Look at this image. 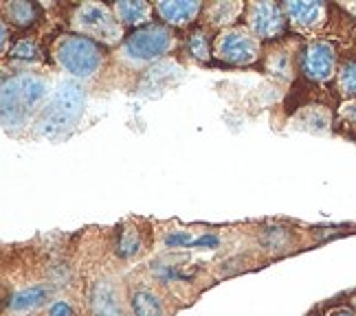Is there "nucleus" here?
I'll return each instance as SVG.
<instances>
[{
	"label": "nucleus",
	"mask_w": 356,
	"mask_h": 316,
	"mask_svg": "<svg viewBox=\"0 0 356 316\" xmlns=\"http://www.w3.org/2000/svg\"><path fill=\"white\" fill-rule=\"evenodd\" d=\"M51 86L44 77L22 73L3 81V126L9 132L20 130L49 97Z\"/></svg>",
	"instance_id": "f257e3e1"
},
{
	"label": "nucleus",
	"mask_w": 356,
	"mask_h": 316,
	"mask_svg": "<svg viewBox=\"0 0 356 316\" xmlns=\"http://www.w3.org/2000/svg\"><path fill=\"white\" fill-rule=\"evenodd\" d=\"M86 94L77 81H62L58 90L51 94L49 103L42 108L35 121V134L47 139H60L71 132L81 115H84Z\"/></svg>",
	"instance_id": "f03ea898"
},
{
	"label": "nucleus",
	"mask_w": 356,
	"mask_h": 316,
	"mask_svg": "<svg viewBox=\"0 0 356 316\" xmlns=\"http://www.w3.org/2000/svg\"><path fill=\"white\" fill-rule=\"evenodd\" d=\"M56 60L64 71L71 73L73 77L88 79L97 73V68L102 66L104 53L95 40L79 35V33H71V35H62L58 40Z\"/></svg>",
	"instance_id": "7ed1b4c3"
},
{
	"label": "nucleus",
	"mask_w": 356,
	"mask_h": 316,
	"mask_svg": "<svg viewBox=\"0 0 356 316\" xmlns=\"http://www.w3.org/2000/svg\"><path fill=\"white\" fill-rule=\"evenodd\" d=\"M73 26L79 35L99 40L104 44H115L121 40V22L117 20L115 11L102 3L79 5L73 13Z\"/></svg>",
	"instance_id": "20e7f679"
},
{
	"label": "nucleus",
	"mask_w": 356,
	"mask_h": 316,
	"mask_svg": "<svg viewBox=\"0 0 356 316\" xmlns=\"http://www.w3.org/2000/svg\"><path fill=\"white\" fill-rule=\"evenodd\" d=\"M174 44V35L163 24H145L123 42V55L132 62H154Z\"/></svg>",
	"instance_id": "39448f33"
},
{
	"label": "nucleus",
	"mask_w": 356,
	"mask_h": 316,
	"mask_svg": "<svg viewBox=\"0 0 356 316\" xmlns=\"http://www.w3.org/2000/svg\"><path fill=\"white\" fill-rule=\"evenodd\" d=\"M259 44L246 29H227L216 40V55L229 64H251L257 58Z\"/></svg>",
	"instance_id": "423d86ee"
},
{
	"label": "nucleus",
	"mask_w": 356,
	"mask_h": 316,
	"mask_svg": "<svg viewBox=\"0 0 356 316\" xmlns=\"http://www.w3.org/2000/svg\"><path fill=\"white\" fill-rule=\"evenodd\" d=\"M337 66V51L330 42L325 40H314L306 47L304 53V75L312 81H327L334 75Z\"/></svg>",
	"instance_id": "0eeeda50"
},
{
	"label": "nucleus",
	"mask_w": 356,
	"mask_h": 316,
	"mask_svg": "<svg viewBox=\"0 0 356 316\" xmlns=\"http://www.w3.org/2000/svg\"><path fill=\"white\" fill-rule=\"evenodd\" d=\"M249 29L257 38H275L284 31V7L273 3H253L249 7Z\"/></svg>",
	"instance_id": "6e6552de"
},
{
	"label": "nucleus",
	"mask_w": 356,
	"mask_h": 316,
	"mask_svg": "<svg viewBox=\"0 0 356 316\" xmlns=\"http://www.w3.org/2000/svg\"><path fill=\"white\" fill-rule=\"evenodd\" d=\"M90 308H92L95 316H126L117 288L113 281H108V279H102L92 285Z\"/></svg>",
	"instance_id": "1a4fd4ad"
},
{
	"label": "nucleus",
	"mask_w": 356,
	"mask_h": 316,
	"mask_svg": "<svg viewBox=\"0 0 356 316\" xmlns=\"http://www.w3.org/2000/svg\"><path fill=\"white\" fill-rule=\"evenodd\" d=\"M284 13L293 20V24L301 26V29H314L323 22L325 7L323 3H304V0H295V3H286Z\"/></svg>",
	"instance_id": "9d476101"
},
{
	"label": "nucleus",
	"mask_w": 356,
	"mask_h": 316,
	"mask_svg": "<svg viewBox=\"0 0 356 316\" xmlns=\"http://www.w3.org/2000/svg\"><path fill=\"white\" fill-rule=\"evenodd\" d=\"M51 290L47 285H29V288H22V290L13 292L7 301V308L13 314H26V312H33L38 308H42L47 301H49Z\"/></svg>",
	"instance_id": "9b49d317"
},
{
	"label": "nucleus",
	"mask_w": 356,
	"mask_h": 316,
	"mask_svg": "<svg viewBox=\"0 0 356 316\" xmlns=\"http://www.w3.org/2000/svg\"><path fill=\"white\" fill-rule=\"evenodd\" d=\"M156 11L168 24H187L196 18L200 3L196 0H161L156 3Z\"/></svg>",
	"instance_id": "f8f14e48"
},
{
	"label": "nucleus",
	"mask_w": 356,
	"mask_h": 316,
	"mask_svg": "<svg viewBox=\"0 0 356 316\" xmlns=\"http://www.w3.org/2000/svg\"><path fill=\"white\" fill-rule=\"evenodd\" d=\"M295 123L308 132L323 134V132L330 130V113H327L323 106H308L297 115Z\"/></svg>",
	"instance_id": "ddd939ff"
},
{
	"label": "nucleus",
	"mask_w": 356,
	"mask_h": 316,
	"mask_svg": "<svg viewBox=\"0 0 356 316\" xmlns=\"http://www.w3.org/2000/svg\"><path fill=\"white\" fill-rule=\"evenodd\" d=\"M130 306L134 316H163V301L147 288H136L130 297Z\"/></svg>",
	"instance_id": "4468645a"
},
{
	"label": "nucleus",
	"mask_w": 356,
	"mask_h": 316,
	"mask_svg": "<svg viewBox=\"0 0 356 316\" xmlns=\"http://www.w3.org/2000/svg\"><path fill=\"white\" fill-rule=\"evenodd\" d=\"M115 16L121 24H143L149 18V5L147 3H132V0H121V3H115L113 7Z\"/></svg>",
	"instance_id": "2eb2a0df"
},
{
	"label": "nucleus",
	"mask_w": 356,
	"mask_h": 316,
	"mask_svg": "<svg viewBox=\"0 0 356 316\" xmlns=\"http://www.w3.org/2000/svg\"><path fill=\"white\" fill-rule=\"evenodd\" d=\"M117 255L121 259H132L141 253V238L139 233L132 231V228H126L119 233V240H117Z\"/></svg>",
	"instance_id": "dca6fc26"
},
{
	"label": "nucleus",
	"mask_w": 356,
	"mask_h": 316,
	"mask_svg": "<svg viewBox=\"0 0 356 316\" xmlns=\"http://www.w3.org/2000/svg\"><path fill=\"white\" fill-rule=\"evenodd\" d=\"M7 13L13 24L18 26H29L35 22L40 9L33 5V3H9L7 5Z\"/></svg>",
	"instance_id": "f3484780"
},
{
	"label": "nucleus",
	"mask_w": 356,
	"mask_h": 316,
	"mask_svg": "<svg viewBox=\"0 0 356 316\" xmlns=\"http://www.w3.org/2000/svg\"><path fill=\"white\" fill-rule=\"evenodd\" d=\"M240 9H242V5H238V3H216L209 9V18L213 24H229L236 20Z\"/></svg>",
	"instance_id": "a211bd4d"
},
{
	"label": "nucleus",
	"mask_w": 356,
	"mask_h": 316,
	"mask_svg": "<svg viewBox=\"0 0 356 316\" xmlns=\"http://www.w3.org/2000/svg\"><path fill=\"white\" fill-rule=\"evenodd\" d=\"M339 88L348 97H356V62H348L339 71Z\"/></svg>",
	"instance_id": "6ab92c4d"
},
{
	"label": "nucleus",
	"mask_w": 356,
	"mask_h": 316,
	"mask_svg": "<svg viewBox=\"0 0 356 316\" xmlns=\"http://www.w3.org/2000/svg\"><path fill=\"white\" fill-rule=\"evenodd\" d=\"M189 53L194 55L196 60H207L209 58V40L204 31H196L189 38Z\"/></svg>",
	"instance_id": "aec40b11"
},
{
	"label": "nucleus",
	"mask_w": 356,
	"mask_h": 316,
	"mask_svg": "<svg viewBox=\"0 0 356 316\" xmlns=\"http://www.w3.org/2000/svg\"><path fill=\"white\" fill-rule=\"evenodd\" d=\"M38 47L33 40H20V42L11 49V58L13 60H22V62H35L38 60Z\"/></svg>",
	"instance_id": "412c9836"
},
{
	"label": "nucleus",
	"mask_w": 356,
	"mask_h": 316,
	"mask_svg": "<svg viewBox=\"0 0 356 316\" xmlns=\"http://www.w3.org/2000/svg\"><path fill=\"white\" fill-rule=\"evenodd\" d=\"M264 242L270 246L273 251H275V249H286L289 242H291V238H289V233H286L284 228H268Z\"/></svg>",
	"instance_id": "4be33fe9"
},
{
	"label": "nucleus",
	"mask_w": 356,
	"mask_h": 316,
	"mask_svg": "<svg viewBox=\"0 0 356 316\" xmlns=\"http://www.w3.org/2000/svg\"><path fill=\"white\" fill-rule=\"evenodd\" d=\"M191 244H194V238H191L189 231H172L170 235H165V246H170V249H185Z\"/></svg>",
	"instance_id": "5701e85b"
},
{
	"label": "nucleus",
	"mask_w": 356,
	"mask_h": 316,
	"mask_svg": "<svg viewBox=\"0 0 356 316\" xmlns=\"http://www.w3.org/2000/svg\"><path fill=\"white\" fill-rule=\"evenodd\" d=\"M47 316H75V312L68 301H56V303L49 306Z\"/></svg>",
	"instance_id": "b1692460"
},
{
	"label": "nucleus",
	"mask_w": 356,
	"mask_h": 316,
	"mask_svg": "<svg viewBox=\"0 0 356 316\" xmlns=\"http://www.w3.org/2000/svg\"><path fill=\"white\" fill-rule=\"evenodd\" d=\"M218 244H220V238L213 235V233H207V235L196 238L191 246H194V249H216Z\"/></svg>",
	"instance_id": "393cba45"
},
{
	"label": "nucleus",
	"mask_w": 356,
	"mask_h": 316,
	"mask_svg": "<svg viewBox=\"0 0 356 316\" xmlns=\"http://www.w3.org/2000/svg\"><path fill=\"white\" fill-rule=\"evenodd\" d=\"M341 117L350 123H356V101H346L341 106Z\"/></svg>",
	"instance_id": "a878e982"
},
{
	"label": "nucleus",
	"mask_w": 356,
	"mask_h": 316,
	"mask_svg": "<svg viewBox=\"0 0 356 316\" xmlns=\"http://www.w3.org/2000/svg\"><path fill=\"white\" fill-rule=\"evenodd\" d=\"M327 316H356V312H352L350 308H337V310H332Z\"/></svg>",
	"instance_id": "bb28decb"
},
{
	"label": "nucleus",
	"mask_w": 356,
	"mask_h": 316,
	"mask_svg": "<svg viewBox=\"0 0 356 316\" xmlns=\"http://www.w3.org/2000/svg\"><path fill=\"white\" fill-rule=\"evenodd\" d=\"M7 38H9V33H7V24L3 22V53L7 51Z\"/></svg>",
	"instance_id": "cd10ccee"
},
{
	"label": "nucleus",
	"mask_w": 356,
	"mask_h": 316,
	"mask_svg": "<svg viewBox=\"0 0 356 316\" xmlns=\"http://www.w3.org/2000/svg\"><path fill=\"white\" fill-rule=\"evenodd\" d=\"M354 306H356V297H354Z\"/></svg>",
	"instance_id": "c85d7f7f"
}]
</instances>
